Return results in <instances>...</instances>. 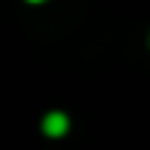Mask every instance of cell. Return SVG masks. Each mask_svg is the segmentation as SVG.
I'll list each match as a JSON object with an SVG mask.
<instances>
[{"label": "cell", "mask_w": 150, "mask_h": 150, "mask_svg": "<svg viewBox=\"0 0 150 150\" xmlns=\"http://www.w3.org/2000/svg\"><path fill=\"white\" fill-rule=\"evenodd\" d=\"M42 128H45L47 136H61V134H67V128H70V120H67V114H61V111H50L47 117L42 120Z\"/></svg>", "instance_id": "6da1fadb"}, {"label": "cell", "mask_w": 150, "mask_h": 150, "mask_svg": "<svg viewBox=\"0 0 150 150\" xmlns=\"http://www.w3.org/2000/svg\"><path fill=\"white\" fill-rule=\"evenodd\" d=\"M28 3H42V0H28Z\"/></svg>", "instance_id": "7a4b0ae2"}]
</instances>
